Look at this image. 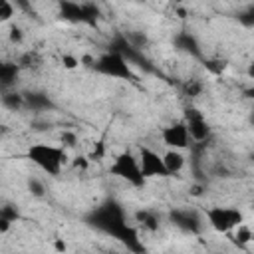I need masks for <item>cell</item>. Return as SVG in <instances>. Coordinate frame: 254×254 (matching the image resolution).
I'll return each mask as SVG.
<instances>
[{"label": "cell", "mask_w": 254, "mask_h": 254, "mask_svg": "<svg viewBox=\"0 0 254 254\" xmlns=\"http://www.w3.org/2000/svg\"><path fill=\"white\" fill-rule=\"evenodd\" d=\"M85 222L91 228L105 232L115 240H119L121 244H125L131 254H145V246L139 238L137 228L127 222L125 208L117 200H105L93 210H89V214L85 216Z\"/></svg>", "instance_id": "cell-1"}, {"label": "cell", "mask_w": 254, "mask_h": 254, "mask_svg": "<svg viewBox=\"0 0 254 254\" xmlns=\"http://www.w3.org/2000/svg\"><path fill=\"white\" fill-rule=\"evenodd\" d=\"M26 159L32 161L38 169L48 173L50 177H58L62 169L67 165V153L62 145L50 143H34L26 151Z\"/></svg>", "instance_id": "cell-2"}, {"label": "cell", "mask_w": 254, "mask_h": 254, "mask_svg": "<svg viewBox=\"0 0 254 254\" xmlns=\"http://www.w3.org/2000/svg\"><path fill=\"white\" fill-rule=\"evenodd\" d=\"M109 175L125 181L127 185H131L135 189H141L147 183V179L143 177V171H141L139 157L133 155L131 151H121L119 155H115L113 163L109 165Z\"/></svg>", "instance_id": "cell-3"}, {"label": "cell", "mask_w": 254, "mask_h": 254, "mask_svg": "<svg viewBox=\"0 0 254 254\" xmlns=\"http://www.w3.org/2000/svg\"><path fill=\"white\" fill-rule=\"evenodd\" d=\"M89 67L93 71L101 73V75H109V77H115V79H125V81L135 79V73L131 69V62L125 56H121L117 52H111V50L101 54L99 58H95Z\"/></svg>", "instance_id": "cell-4"}, {"label": "cell", "mask_w": 254, "mask_h": 254, "mask_svg": "<svg viewBox=\"0 0 254 254\" xmlns=\"http://www.w3.org/2000/svg\"><path fill=\"white\" fill-rule=\"evenodd\" d=\"M204 220L212 230H216L220 234H230L236 226H240L244 222V214L234 206L214 204L204 210Z\"/></svg>", "instance_id": "cell-5"}, {"label": "cell", "mask_w": 254, "mask_h": 254, "mask_svg": "<svg viewBox=\"0 0 254 254\" xmlns=\"http://www.w3.org/2000/svg\"><path fill=\"white\" fill-rule=\"evenodd\" d=\"M161 141L167 149H177V151H185L192 143L185 121H175V123L165 125L161 129Z\"/></svg>", "instance_id": "cell-6"}, {"label": "cell", "mask_w": 254, "mask_h": 254, "mask_svg": "<svg viewBox=\"0 0 254 254\" xmlns=\"http://www.w3.org/2000/svg\"><path fill=\"white\" fill-rule=\"evenodd\" d=\"M139 163H141V171L145 179H163L169 177L165 163H163V155H159L155 149L141 145L139 147Z\"/></svg>", "instance_id": "cell-7"}, {"label": "cell", "mask_w": 254, "mask_h": 254, "mask_svg": "<svg viewBox=\"0 0 254 254\" xmlns=\"http://www.w3.org/2000/svg\"><path fill=\"white\" fill-rule=\"evenodd\" d=\"M183 121L187 123L189 135H190V139L194 143H204L206 139H210V135H212L210 123L206 121V117L202 115V111H198L196 107H187Z\"/></svg>", "instance_id": "cell-8"}, {"label": "cell", "mask_w": 254, "mask_h": 254, "mask_svg": "<svg viewBox=\"0 0 254 254\" xmlns=\"http://www.w3.org/2000/svg\"><path fill=\"white\" fill-rule=\"evenodd\" d=\"M60 10H62V18L64 20H69V22H87V24H93L95 22V14L97 10L89 4H75V2H62L60 4Z\"/></svg>", "instance_id": "cell-9"}, {"label": "cell", "mask_w": 254, "mask_h": 254, "mask_svg": "<svg viewBox=\"0 0 254 254\" xmlns=\"http://www.w3.org/2000/svg\"><path fill=\"white\" fill-rule=\"evenodd\" d=\"M171 222L181 228L183 232H190V234H198L202 230V218L194 212V210H189V208H177L169 214Z\"/></svg>", "instance_id": "cell-10"}, {"label": "cell", "mask_w": 254, "mask_h": 254, "mask_svg": "<svg viewBox=\"0 0 254 254\" xmlns=\"http://www.w3.org/2000/svg\"><path fill=\"white\" fill-rule=\"evenodd\" d=\"M20 65L18 62H2L0 64V85L2 89H12V85L18 81V75H20Z\"/></svg>", "instance_id": "cell-11"}, {"label": "cell", "mask_w": 254, "mask_h": 254, "mask_svg": "<svg viewBox=\"0 0 254 254\" xmlns=\"http://www.w3.org/2000/svg\"><path fill=\"white\" fill-rule=\"evenodd\" d=\"M163 163H165V169H167V173H169V175H177V173H181V171L185 169L187 159H185L183 151L167 149V153L163 155Z\"/></svg>", "instance_id": "cell-12"}, {"label": "cell", "mask_w": 254, "mask_h": 254, "mask_svg": "<svg viewBox=\"0 0 254 254\" xmlns=\"http://www.w3.org/2000/svg\"><path fill=\"white\" fill-rule=\"evenodd\" d=\"M135 220H137L139 226H141L143 230H147V232H157L159 226H161V218H159V214L153 212V210H147V208L137 210V212H135Z\"/></svg>", "instance_id": "cell-13"}, {"label": "cell", "mask_w": 254, "mask_h": 254, "mask_svg": "<svg viewBox=\"0 0 254 254\" xmlns=\"http://www.w3.org/2000/svg\"><path fill=\"white\" fill-rule=\"evenodd\" d=\"M228 238H230V242L232 244H236L238 248H246L250 242H254V232H252V228L248 226V224H240V226H236L230 234H226Z\"/></svg>", "instance_id": "cell-14"}, {"label": "cell", "mask_w": 254, "mask_h": 254, "mask_svg": "<svg viewBox=\"0 0 254 254\" xmlns=\"http://www.w3.org/2000/svg\"><path fill=\"white\" fill-rule=\"evenodd\" d=\"M175 46H177V50H181V52H185V54L200 56V50H198V42H196V38H194V36H190V34H187V32L177 34V38H175Z\"/></svg>", "instance_id": "cell-15"}, {"label": "cell", "mask_w": 254, "mask_h": 254, "mask_svg": "<svg viewBox=\"0 0 254 254\" xmlns=\"http://www.w3.org/2000/svg\"><path fill=\"white\" fill-rule=\"evenodd\" d=\"M2 105H4L6 109L18 111V109H22V107L26 105V97H24V93H20V91L6 89V91L2 93Z\"/></svg>", "instance_id": "cell-16"}, {"label": "cell", "mask_w": 254, "mask_h": 254, "mask_svg": "<svg viewBox=\"0 0 254 254\" xmlns=\"http://www.w3.org/2000/svg\"><path fill=\"white\" fill-rule=\"evenodd\" d=\"M26 97V105L36 109V111H42V109H48L52 107V101L46 93H40V91H30V93H24Z\"/></svg>", "instance_id": "cell-17"}, {"label": "cell", "mask_w": 254, "mask_h": 254, "mask_svg": "<svg viewBox=\"0 0 254 254\" xmlns=\"http://www.w3.org/2000/svg\"><path fill=\"white\" fill-rule=\"evenodd\" d=\"M202 89H204V83L200 79H187L183 83V93L189 99H196L198 95H202Z\"/></svg>", "instance_id": "cell-18"}, {"label": "cell", "mask_w": 254, "mask_h": 254, "mask_svg": "<svg viewBox=\"0 0 254 254\" xmlns=\"http://www.w3.org/2000/svg\"><path fill=\"white\" fill-rule=\"evenodd\" d=\"M16 16V6L10 0H0V22L6 24Z\"/></svg>", "instance_id": "cell-19"}, {"label": "cell", "mask_w": 254, "mask_h": 254, "mask_svg": "<svg viewBox=\"0 0 254 254\" xmlns=\"http://www.w3.org/2000/svg\"><path fill=\"white\" fill-rule=\"evenodd\" d=\"M105 153H107V147H105V141L103 139H99L95 145H93V149L87 153V159L93 163V161H103L105 159Z\"/></svg>", "instance_id": "cell-20"}, {"label": "cell", "mask_w": 254, "mask_h": 254, "mask_svg": "<svg viewBox=\"0 0 254 254\" xmlns=\"http://www.w3.org/2000/svg\"><path fill=\"white\" fill-rule=\"evenodd\" d=\"M238 22H240L242 26H246V28H254V4L248 6V8H244V10L238 14Z\"/></svg>", "instance_id": "cell-21"}, {"label": "cell", "mask_w": 254, "mask_h": 254, "mask_svg": "<svg viewBox=\"0 0 254 254\" xmlns=\"http://www.w3.org/2000/svg\"><path fill=\"white\" fill-rule=\"evenodd\" d=\"M0 218L10 220V222H16V220L20 218V212H18V208H16L14 204H4V206L0 208Z\"/></svg>", "instance_id": "cell-22"}, {"label": "cell", "mask_w": 254, "mask_h": 254, "mask_svg": "<svg viewBox=\"0 0 254 254\" xmlns=\"http://www.w3.org/2000/svg\"><path fill=\"white\" fill-rule=\"evenodd\" d=\"M60 62H62V65H64L65 69H75V67L81 65V58H77V56H73V54H62Z\"/></svg>", "instance_id": "cell-23"}, {"label": "cell", "mask_w": 254, "mask_h": 254, "mask_svg": "<svg viewBox=\"0 0 254 254\" xmlns=\"http://www.w3.org/2000/svg\"><path fill=\"white\" fill-rule=\"evenodd\" d=\"M204 67L210 73H222L226 67V62L224 60H204Z\"/></svg>", "instance_id": "cell-24"}, {"label": "cell", "mask_w": 254, "mask_h": 254, "mask_svg": "<svg viewBox=\"0 0 254 254\" xmlns=\"http://www.w3.org/2000/svg\"><path fill=\"white\" fill-rule=\"evenodd\" d=\"M89 165H91V161L87 159V155H77V157L71 159V167L75 171H87Z\"/></svg>", "instance_id": "cell-25"}, {"label": "cell", "mask_w": 254, "mask_h": 254, "mask_svg": "<svg viewBox=\"0 0 254 254\" xmlns=\"http://www.w3.org/2000/svg\"><path fill=\"white\" fill-rule=\"evenodd\" d=\"M60 141H62V147H64V149H65V147H75L77 135H75L73 131H64V133L60 135Z\"/></svg>", "instance_id": "cell-26"}, {"label": "cell", "mask_w": 254, "mask_h": 254, "mask_svg": "<svg viewBox=\"0 0 254 254\" xmlns=\"http://www.w3.org/2000/svg\"><path fill=\"white\" fill-rule=\"evenodd\" d=\"M28 190L34 194V196H44V185H42V181H38V179H30L28 181Z\"/></svg>", "instance_id": "cell-27"}, {"label": "cell", "mask_w": 254, "mask_h": 254, "mask_svg": "<svg viewBox=\"0 0 254 254\" xmlns=\"http://www.w3.org/2000/svg\"><path fill=\"white\" fill-rule=\"evenodd\" d=\"M8 38H10L12 44H22V40H24V32H22V28L12 26L10 32H8Z\"/></svg>", "instance_id": "cell-28"}, {"label": "cell", "mask_w": 254, "mask_h": 254, "mask_svg": "<svg viewBox=\"0 0 254 254\" xmlns=\"http://www.w3.org/2000/svg\"><path fill=\"white\" fill-rule=\"evenodd\" d=\"M52 246H54V250H56L58 254H65V252H67V242H65L64 238H56V240L52 242Z\"/></svg>", "instance_id": "cell-29"}, {"label": "cell", "mask_w": 254, "mask_h": 254, "mask_svg": "<svg viewBox=\"0 0 254 254\" xmlns=\"http://www.w3.org/2000/svg\"><path fill=\"white\" fill-rule=\"evenodd\" d=\"M10 226H12V222H10V220L0 218V234H6V232L10 230Z\"/></svg>", "instance_id": "cell-30"}, {"label": "cell", "mask_w": 254, "mask_h": 254, "mask_svg": "<svg viewBox=\"0 0 254 254\" xmlns=\"http://www.w3.org/2000/svg\"><path fill=\"white\" fill-rule=\"evenodd\" d=\"M246 75H248L250 79H254V60L248 64V67H246Z\"/></svg>", "instance_id": "cell-31"}, {"label": "cell", "mask_w": 254, "mask_h": 254, "mask_svg": "<svg viewBox=\"0 0 254 254\" xmlns=\"http://www.w3.org/2000/svg\"><path fill=\"white\" fill-rule=\"evenodd\" d=\"M244 93H246V97H254V87H250V89H244Z\"/></svg>", "instance_id": "cell-32"}, {"label": "cell", "mask_w": 254, "mask_h": 254, "mask_svg": "<svg viewBox=\"0 0 254 254\" xmlns=\"http://www.w3.org/2000/svg\"><path fill=\"white\" fill-rule=\"evenodd\" d=\"M250 121H252V125H254V113H252V117H250Z\"/></svg>", "instance_id": "cell-33"}, {"label": "cell", "mask_w": 254, "mask_h": 254, "mask_svg": "<svg viewBox=\"0 0 254 254\" xmlns=\"http://www.w3.org/2000/svg\"><path fill=\"white\" fill-rule=\"evenodd\" d=\"M105 254H119V252H105Z\"/></svg>", "instance_id": "cell-34"}]
</instances>
